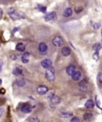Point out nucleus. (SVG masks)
<instances>
[{
    "mask_svg": "<svg viewBox=\"0 0 102 122\" xmlns=\"http://www.w3.org/2000/svg\"><path fill=\"white\" fill-rule=\"evenodd\" d=\"M38 10H39L41 12H42V13H45L46 12V7L45 6H43V5H38Z\"/></svg>",
    "mask_w": 102,
    "mask_h": 122,
    "instance_id": "24",
    "label": "nucleus"
},
{
    "mask_svg": "<svg viewBox=\"0 0 102 122\" xmlns=\"http://www.w3.org/2000/svg\"><path fill=\"white\" fill-rule=\"evenodd\" d=\"M93 58L95 60H98L99 59V55H98V52H95V53L93 54Z\"/></svg>",
    "mask_w": 102,
    "mask_h": 122,
    "instance_id": "26",
    "label": "nucleus"
},
{
    "mask_svg": "<svg viewBox=\"0 0 102 122\" xmlns=\"http://www.w3.org/2000/svg\"><path fill=\"white\" fill-rule=\"evenodd\" d=\"M1 83H2V81H1V79H0V84H1Z\"/></svg>",
    "mask_w": 102,
    "mask_h": 122,
    "instance_id": "34",
    "label": "nucleus"
},
{
    "mask_svg": "<svg viewBox=\"0 0 102 122\" xmlns=\"http://www.w3.org/2000/svg\"><path fill=\"white\" fill-rule=\"evenodd\" d=\"M13 74H14L15 76H20L23 74V71H22V69H20V67H16L14 68V70L13 71Z\"/></svg>",
    "mask_w": 102,
    "mask_h": 122,
    "instance_id": "16",
    "label": "nucleus"
},
{
    "mask_svg": "<svg viewBox=\"0 0 102 122\" xmlns=\"http://www.w3.org/2000/svg\"><path fill=\"white\" fill-rule=\"evenodd\" d=\"M16 84L18 86H20V87H23V85H25V81H24L23 79H18V80H16Z\"/></svg>",
    "mask_w": 102,
    "mask_h": 122,
    "instance_id": "19",
    "label": "nucleus"
},
{
    "mask_svg": "<svg viewBox=\"0 0 102 122\" xmlns=\"http://www.w3.org/2000/svg\"><path fill=\"white\" fill-rule=\"evenodd\" d=\"M101 35H102V30H101Z\"/></svg>",
    "mask_w": 102,
    "mask_h": 122,
    "instance_id": "35",
    "label": "nucleus"
},
{
    "mask_svg": "<svg viewBox=\"0 0 102 122\" xmlns=\"http://www.w3.org/2000/svg\"><path fill=\"white\" fill-rule=\"evenodd\" d=\"M16 50L19 51V52H23L25 50V45L23 43H18L17 45L16 46Z\"/></svg>",
    "mask_w": 102,
    "mask_h": 122,
    "instance_id": "17",
    "label": "nucleus"
},
{
    "mask_svg": "<svg viewBox=\"0 0 102 122\" xmlns=\"http://www.w3.org/2000/svg\"><path fill=\"white\" fill-rule=\"evenodd\" d=\"M38 49H39V52H41V54H44V53H45V52H47V50H48V46H47V45L45 43L41 42V43L39 44Z\"/></svg>",
    "mask_w": 102,
    "mask_h": 122,
    "instance_id": "9",
    "label": "nucleus"
},
{
    "mask_svg": "<svg viewBox=\"0 0 102 122\" xmlns=\"http://www.w3.org/2000/svg\"><path fill=\"white\" fill-rule=\"evenodd\" d=\"M5 102V99L4 98H1L0 99V105H2Z\"/></svg>",
    "mask_w": 102,
    "mask_h": 122,
    "instance_id": "29",
    "label": "nucleus"
},
{
    "mask_svg": "<svg viewBox=\"0 0 102 122\" xmlns=\"http://www.w3.org/2000/svg\"><path fill=\"white\" fill-rule=\"evenodd\" d=\"M56 18V12H51L46 14L45 16V20L46 21H50L52 20H55Z\"/></svg>",
    "mask_w": 102,
    "mask_h": 122,
    "instance_id": "7",
    "label": "nucleus"
},
{
    "mask_svg": "<svg viewBox=\"0 0 102 122\" xmlns=\"http://www.w3.org/2000/svg\"><path fill=\"white\" fill-rule=\"evenodd\" d=\"M2 10L0 8V19L2 18Z\"/></svg>",
    "mask_w": 102,
    "mask_h": 122,
    "instance_id": "32",
    "label": "nucleus"
},
{
    "mask_svg": "<svg viewBox=\"0 0 102 122\" xmlns=\"http://www.w3.org/2000/svg\"><path fill=\"white\" fill-rule=\"evenodd\" d=\"M70 122H80V120L78 117H73L70 120Z\"/></svg>",
    "mask_w": 102,
    "mask_h": 122,
    "instance_id": "27",
    "label": "nucleus"
},
{
    "mask_svg": "<svg viewBox=\"0 0 102 122\" xmlns=\"http://www.w3.org/2000/svg\"><path fill=\"white\" fill-rule=\"evenodd\" d=\"M72 113H68V112H63L61 113V117L63 118H68V117H72Z\"/></svg>",
    "mask_w": 102,
    "mask_h": 122,
    "instance_id": "21",
    "label": "nucleus"
},
{
    "mask_svg": "<svg viewBox=\"0 0 102 122\" xmlns=\"http://www.w3.org/2000/svg\"><path fill=\"white\" fill-rule=\"evenodd\" d=\"M48 92V88L45 85H40L37 88V92L39 95H45Z\"/></svg>",
    "mask_w": 102,
    "mask_h": 122,
    "instance_id": "4",
    "label": "nucleus"
},
{
    "mask_svg": "<svg viewBox=\"0 0 102 122\" xmlns=\"http://www.w3.org/2000/svg\"><path fill=\"white\" fill-rule=\"evenodd\" d=\"M3 110H4L3 108L0 107V117H1L2 116V114H3Z\"/></svg>",
    "mask_w": 102,
    "mask_h": 122,
    "instance_id": "30",
    "label": "nucleus"
},
{
    "mask_svg": "<svg viewBox=\"0 0 102 122\" xmlns=\"http://www.w3.org/2000/svg\"><path fill=\"white\" fill-rule=\"evenodd\" d=\"M96 102H97V107H98L99 108H101V106H100V102H99L98 98H97V96H96Z\"/></svg>",
    "mask_w": 102,
    "mask_h": 122,
    "instance_id": "28",
    "label": "nucleus"
},
{
    "mask_svg": "<svg viewBox=\"0 0 102 122\" xmlns=\"http://www.w3.org/2000/svg\"><path fill=\"white\" fill-rule=\"evenodd\" d=\"M8 13H9V15L11 17V19L13 20H19V19L25 18L20 13L16 11L14 9H13V8H11V9H9V11H8Z\"/></svg>",
    "mask_w": 102,
    "mask_h": 122,
    "instance_id": "2",
    "label": "nucleus"
},
{
    "mask_svg": "<svg viewBox=\"0 0 102 122\" xmlns=\"http://www.w3.org/2000/svg\"><path fill=\"white\" fill-rule=\"evenodd\" d=\"M81 77V73L79 71H75L74 72V74L72 75V78H73V80H74V81H79V79H80Z\"/></svg>",
    "mask_w": 102,
    "mask_h": 122,
    "instance_id": "12",
    "label": "nucleus"
},
{
    "mask_svg": "<svg viewBox=\"0 0 102 122\" xmlns=\"http://www.w3.org/2000/svg\"><path fill=\"white\" fill-rule=\"evenodd\" d=\"M41 66H42V67L47 69V68L51 66L52 61L51 60H49V59H45V60H43L42 61H41Z\"/></svg>",
    "mask_w": 102,
    "mask_h": 122,
    "instance_id": "6",
    "label": "nucleus"
},
{
    "mask_svg": "<svg viewBox=\"0 0 102 122\" xmlns=\"http://www.w3.org/2000/svg\"><path fill=\"white\" fill-rule=\"evenodd\" d=\"M1 66H2V63H1V62H0V68H1Z\"/></svg>",
    "mask_w": 102,
    "mask_h": 122,
    "instance_id": "33",
    "label": "nucleus"
},
{
    "mask_svg": "<svg viewBox=\"0 0 102 122\" xmlns=\"http://www.w3.org/2000/svg\"><path fill=\"white\" fill-rule=\"evenodd\" d=\"M30 60V54L29 52H25L21 57V60L23 63H27Z\"/></svg>",
    "mask_w": 102,
    "mask_h": 122,
    "instance_id": "11",
    "label": "nucleus"
},
{
    "mask_svg": "<svg viewBox=\"0 0 102 122\" xmlns=\"http://www.w3.org/2000/svg\"><path fill=\"white\" fill-rule=\"evenodd\" d=\"M83 119L86 121H90L93 119V115L91 113H85L83 115Z\"/></svg>",
    "mask_w": 102,
    "mask_h": 122,
    "instance_id": "18",
    "label": "nucleus"
},
{
    "mask_svg": "<svg viewBox=\"0 0 102 122\" xmlns=\"http://www.w3.org/2000/svg\"><path fill=\"white\" fill-rule=\"evenodd\" d=\"M79 88H80L82 90H86L87 88V84L85 83L84 81H81L80 83H79Z\"/></svg>",
    "mask_w": 102,
    "mask_h": 122,
    "instance_id": "20",
    "label": "nucleus"
},
{
    "mask_svg": "<svg viewBox=\"0 0 102 122\" xmlns=\"http://www.w3.org/2000/svg\"><path fill=\"white\" fill-rule=\"evenodd\" d=\"M21 110H22V112L24 113H29L31 112L32 107L28 103H25V104H23V106H22Z\"/></svg>",
    "mask_w": 102,
    "mask_h": 122,
    "instance_id": "5",
    "label": "nucleus"
},
{
    "mask_svg": "<svg viewBox=\"0 0 102 122\" xmlns=\"http://www.w3.org/2000/svg\"><path fill=\"white\" fill-rule=\"evenodd\" d=\"M71 53V50L69 47H63L62 49V54L64 56H68Z\"/></svg>",
    "mask_w": 102,
    "mask_h": 122,
    "instance_id": "13",
    "label": "nucleus"
},
{
    "mask_svg": "<svg viewBox=\"0 0 102 122\" xmlns=\"http://www.w3.org/2000/svg\"><path fill=\"white\" fill-rule=\"evenodd\" d=\"M52 44L56 47L62 46L63 44L62 38L61 37H59V36H56V37H55L53 39H52Z\"/></svg>",
    "mask_w": 102,
    "mask_h": 122,
    "instance_id": "3",
    "label": "nucleus"
},
{
    "mask_svg": "<svg viewBox=\"0 0 102 122\" xmlns=\"http://www.w3.org/2000/svg\"><path fill=\"white\" fill-rule=\"evenodd\" d=\"M73 14V10L71 9V8H66V9L65 10L64 13H63V16H65V17H69V16H72Z\"/></svg>",
    "mask_w": 102,
    "mask_h": 122,
    "instance_id": "15",
    "label": "nucleus"
},
{
    "mask_svg": "<svg viewBox=\"0 0 102 122\" xmlns=\"http://www.w3.org/2000/svg\"><path fill=\"white\" fill-rule=\"evenodd\" d=\"M49 99H50V101H51V103L54 104V105L59 104V103H60V102H61V99H60V97H59L58 96H56L55 94L51 97H50Z\"/></svg>",
    "mask_w": 102,
    "mask_h": 122,
    "instance_id": "8",
    "label": "nucleus"
},
{
    "mask_svg": "<svg viewBox=\"0 0 102 122\" xmlns=\"http://www.w3.org/2000/svg\"><path fill=\"white\" fill-rule=\"evenodd\" d=\"M0 92H1L2 94H4L5 92V90L4 89V88H1V89H0Z\"/></svg>",
    "mask_w": 102,
    "mask_h": 122,
    "instance_id": "31",
    "label": "nucleus"
},
{
    "mask_svg": "<svg viewBox=\"0 0 102 122\" xmlns=\"http://www.w3.org/2000/svg\"><path fill=\"white\" fill-rule=\"evenodd\" d=\"M90 25H91V27H93V29L97 30L98 29L99 27H101V24L99 23H95V22H90Z\"/></svg>",
    "mask_w": 102,
    "mask_h": 122,
    "instance_id": "22",
    "label": "nucleus"
},
{
    "mask_svg": "<svg viewBox=\"0 0 102 122\" xmlns=\"http://www.w3.org/2000/svg\"><path fill=\"white\" fill-rule=\"evenodd\" d=\"M45 77L49 81H55V78H56V71H55V68L52 66L47 68L45 72Z\"/></svg>",
    "mask_w": 102,
    "mask_h": 122,
    "instance_id": "1",
    "label": "nucleus"
},
{
    "mask_svg": "<svg viewBox=\"0 0 102 122\" xmlns=\"http://www.w3.org/2000/svg\"><path fill=\"white\" fill-rule=\"evenodd\" d=\"M75 71H76V67H75V66H73V65L69 66L66 68V73H67L68 75H70V76L73 75Z\"/></svg>",
    "mask_w": 102,
    "mask_h": 122,
    "instance_id": "10",
    "label": "nucleus"
},
{
    "mask_svg": "<svg viewBox=\"0 0 102 122\" xmlns=\"http://www.w3.org/2000/svg\"><path fill=\"white\" fill-rule=\"evenodd\" d=\"M97 81L102 84V73H99V74H98V75H97Z\"/></svg>",
    "mask_w": 102,
    "mask_h": 122,
    "instance_id": "25",
    "label": "nucleus"
},
{
    "mask_svg": "<svg viewBox=\"0 0 102 122\" xmlns=\"http://www.w3.org/2000/svg\"><path fill=\"white\" fill-rule=\"evenodd\" d=\"M85 107L87 109H93V107H94V103H93L92 99H88L86 102V103H85Z\"/></svg>",
    "mask_w": 102,
    "mask_h": 122,
    "instance_id": "14",
    "label": "nucleus"
},
{
    "mask_svg": "<svg viewBox=\"0 0 102 122\" xmlns=\"http://www.w3.org/2000/svg\"><path fill=\"white\" fill-rule=\"evenodd\" d=\"M29 122H39V119H38L37 117H31L29 118L28 120Z\"/></svg>",
    "mask_w": 102,
    "mask_h": 122,
    "instance_id": "23",
    "label": "nucleus"
}]
</instances>
